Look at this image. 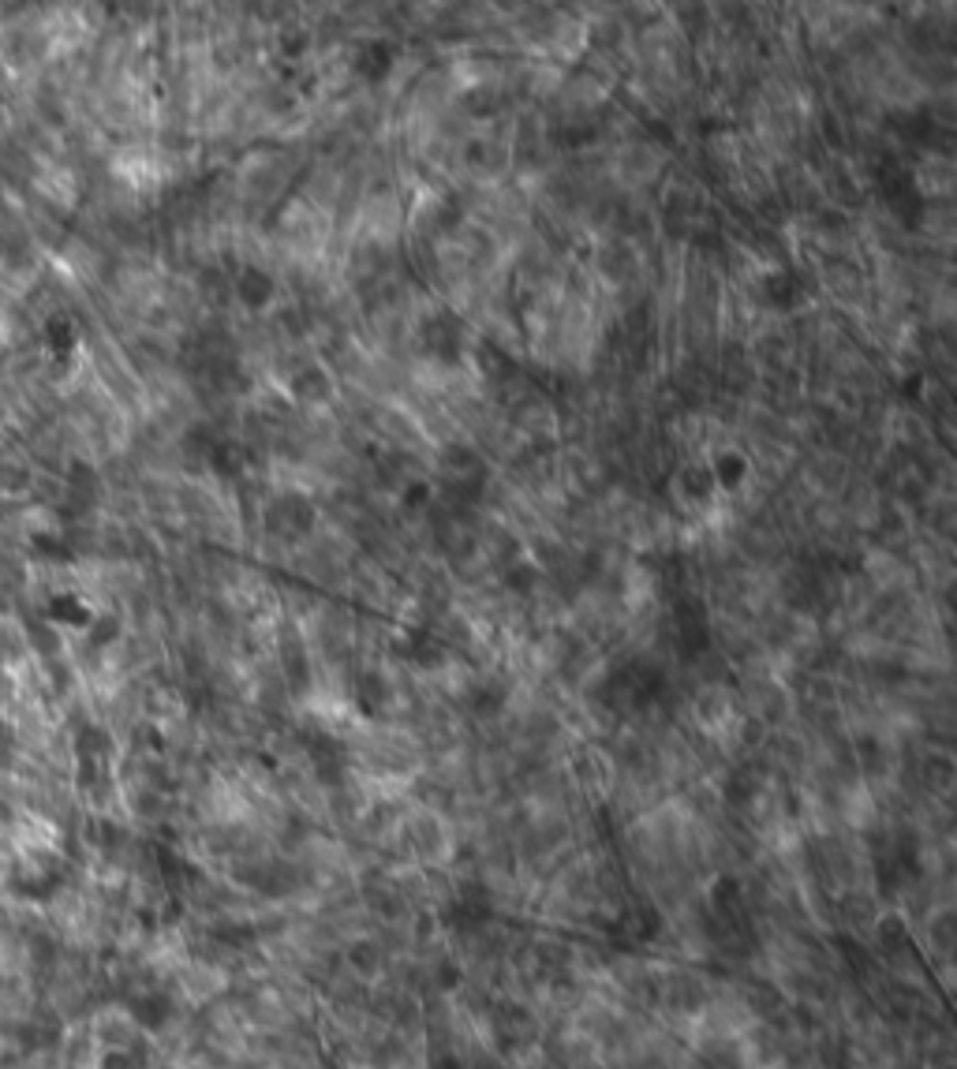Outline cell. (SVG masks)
Here are the masks:
<instances>
[{
  "instance_id": "cell-1",
  "label": "cell",
  "mask_w": 957,
  "mask_h": 1069,
  "mask_svg": "<svg viewBox=\"0 0 957 1069\" xmlns=\"http://www.w3.org/2000/svg\"><path fill=\"white\" fill-rule=\"evenodd\" d=\"M879 191H883L890 214L898 217L905 229H920V221L928 214V202H924V191L916 187L913 172L905 169L901 161H883V169H879Z\"/></svg>"
},
{
  "instance_id": "cell-2",
  "label": "cell",
  "mask_w": 957,
  "mask_h": 1069,
  "mask_svg": "<svg viewBox=\"0 0 957 1069\" xmlns=\"http://www.w3.org/2000/svg\"><path fill=\"white\" fill-rule=\"evenodd\" d=\"M315 520H318L315 505L307 498H300V494H285V498L270 501V509H266V531L285 542L307 539L315 531Z\"/></svg>"
},
{
  "instance_id": "cell-3",
  "label": "cell",
  "mask_w": 957,
  "mask_h": 1069,
  "mask_svg": "<svg viewBox=\"0 0 957 1069\" xmlns=\"http://www.w3.org/2000/svg\"><path fill=\"white\" fill-rule=\"evenodd\" d=\"M569 770L587 800L610 797V789H614V782H617V763L606 756L602 748H595V744H584V748L572 756Z\"/></svg>"
},
{
  "instance_id": "cell-4",
  "label": "cell",
  "mask_w": 957,
  "mask_h": 1069,
  "mask_svg": "<svg viewBox=\"0 0 957 1069\" xmlns=\"http://www.w3.org/2000/svg\"><path fill=\"white\" fill-rule=\"evenodd\" d=\"M386 965H389V954L382 950V942L374 939V935H363V939H352L341 946V969L352 980H359V984L374 987L386 976Z\"/></svg>"
},
{
  "instance_id": "cell-5",
  "label": "cell",
  "mask_w": 957,
  "mask_h": 1069,
  "mask_svg": "<svg viewBox=\"0 0 957 1069\" xmlns=\"http://www.w3.org/2000/svg\"><path fill=\"white\" fill-rule=\"evenodd\" d=\"M419 337H423L427 356H434L438 363H457L464 356V326L453 314H430L419 326Z\"/></svg>"
},
{
  "instance_id": "cell-6",
  "label": "cell",
  "mask_w": 957,
  "mask_h": 1069,
  "mask_svg": "<svg viewBox=\"0 0 957 1069\" xmlns=\"http://www.w3.org/2000/svg\"><path fill=\"white\" fill-rule=\"evenodd\" d=\"M692 714H696V722H700L707 733H726L733 722H737V707H733V696H729L726 688H718V685H707L696 696V707H692Z\"/></svg>"
},
{
  "instance_id": "cell-7",
  "label": "cell",
  "mask_w": 957,
  "mask_h": 1069,
  "mask_svg": "<svg viewBox=\"0 0 957 1069\" xmlns=\"http://www.w3.org/2000/svg\"><path fill=\"white\" fill-rule=\"evenodd\" d=\"M393 64H397V45L386 42V38L367 42L356 53V60H352L356 75H359V79H367V83H382V79L393 72Z\"/></svg>"
},
{
  "instance_id": "cell-8",
  "label": "cell",
  "mask_w": 957,
  "mask_h": 1069,
  "mask_svg": "<svg viewBox=\"0 0 957 1069\" xmlns=\"http://www.w3.org/2000/svg\"><path fill=\"white\" fill-rule=\"evenodd\" d=\"M273 277L266 270H258V266H243L240 277H236V300L247 307V311H262V307H270L273 300Z\"/></svg>"
},
{
  "instance_id": "cell-9",
  "label": "cell",
  "mask_w": 957,
  "mask_h": 1069,
  "mask_svg": "<svg viewBox=\"0 0 957 1069\" xmlns=\"http://www.w3.org/2000/svg\"><path fill=\"white\" fill-rule=\"evenodd\" d=\"M442 471L445 479H483L486 464L468 445H449V449H442Z\"/></svg>"
},
{
  "instance_id": "cell-10",
  "label": "cell",
  "mask_w": 957,
  "mask_h": 1069,
  "mask_svg": "<svg viewBox=\"0 0 957 1069\" xmlns=\"http://www.w3.org/2000/svg\"><path fill=\"white\" fill-rule=\"evenodd\" d=\"M329 393H333V385H329V374L322 367H303L292 378V397L300 404H322V400H329Z\"/></svg>"
},
{
  "instance_id": "cell-11",
  "label": "cell",
  "mask_w": 957,
  "mask_h": 1069,
  "mask_svg": "<svg viewBox=\"0 0 957 1069\" xmlns=\"http://www.w3.org/2000/svg\"><path fill=\"white\" fill-rule=\"evenodd\" d=\"M763 292H767L771 307H778V311H789V307H797V303H800V285H797V277H793L789 270L771 273V277L763 281Z\"/></svg>"
},
{
  "instance_id": "cell-12",
  "label": "cell",
  "mask_w": 957,
  "mask_h": 1069,
  "mask_svg": "<svg viewBox=\"0 0 957 1069\" xmlns=\"http://www.w3.org/2000/svg\"><path fill=\"white\" fill-rule=\"evenodd\" d=\"M920 782L928 793H950V782H954V767H950V756L939 752V756H928L920 763Z\"/></svg>"
},
{
  "instance_id": "cell-13",
  "label": "cell",
  "mask_w": 957,
  "mask_h": 1069,
  "mask_svg": "<svg viewBox=\"0 0 957 1069\" xmlns=\"http://www.w3.org/2000/svg\"><path fill=\"white\" fill-rule=\"evenodd\" d=\"M501 584H505V591L528 599V595H535V587H539V569L531 561H509V569L501 572Z\"/></svg>"
},
{
  "instance_id": "cell-14",
  "label": "cell",
  "mask_w": 957,
  "mask_h": 1069,
  "mask_svg": "<svg viewBox=\"0 0 957 1069\" xmlns=\"http://www.w3.org/2000/svg\"><path fill=\"white\" fill-rule=\"evenodd\" d=\"M711 475H715V486H737L744 475H748V460H744L741 453H722V457L715 460Z\"/></svg>"
},
{
  "instance_id": "cell-15",
  "label": "cell",
  "mask_w": 957,
  "mask_h": 1069,
  "mask_svg": "<svg viewBox=\"0 0 957 1069\" xmlns=\"http://www.w3.org/2000/svg\"><path fill=\"white\" fill-rule=\"evenodd\" d=\"M681 486H685L688 498L707 501L711 494H715V475H711V468H688L685 475H681Z\"/></svg>"
},
{
  "instance_id": "cell-16",
  "label": "cell",
  "mask_w": 957,
  "mask_h": 1069,
  "mask_svg": "<svg viewBox=\"0 0 957 1069\" xmlns=\"http://www.w3.org/2000/svg\"><path fill=\"white\" fill-rule=\"evenodd\" d=\"M210 460H214V468L221 475H236L243 468V449L232 442H214L210 445Z\"/></svg>"
},
{
  "instance_id": "cell-17",
  "label": "cell",
  "mask_w": 957,
  "mask_h": 1069,
  "mask_svg": "<svg viewBox=\"0 0 957 1069\" xmlns=\"http://www.w3.org/2000/svg\"><path fill=\"white\" fill-rule=\"evenodd\" d=\"M427 501H430V486L427 483H408V486H404V498H400V505H404L408 513L423 509Z\"/></svg>"
},
{
  "instance_id": "cell-18",
  "label": "cell",
  "mask_w": 957,
  "mask_h": 1069,
  "mask_svg": "<svg viewBox=\"0 0 957 1069\" xmlns=\"http://www.w3.org/2000/svg\"><path fill=\"white\" fill-rule=\"evenodd\" d=\"M281 45H285V53L288 57H296V53H303V45H307V34H296V30H285V38H281Z\"/></svg>"
}]
</instances>
